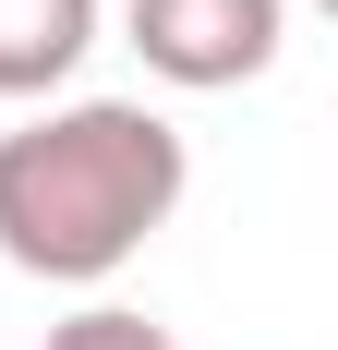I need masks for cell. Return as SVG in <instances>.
I'll use <instances>...</instances> for the list:
<instances>
[{
    "label": "cell",
    "mask_w": 338,
    "mask_h": 350,
    "mask_svg": "<svg viewBox=\"0 0 338 350\" xmlns=\"http://www.w3.org/2000/svg\"><path fill=\"white\" fill-rule=\"evenodd\" d=\"M97 49V0H0V97H61Z\"/></svg>",
    "instance_id": "cell-3"
},
{
    "label": "cell",
    "mask_w": 338,
    "mask_h": 350,
    "mask_svg": "<svg viewBox=\"0 0 338 350\" xmlns=\"http://www.w3.org/2000/svg\"><path fill=\"white\" fill-rule=\"evenodd\" d=\"M49 350H181V338L145 326V314H121V302H85L73 326H49Z\"/></svg>",
    "instance_id": "cell-4"
},
{
    "label": "cell",
    "mask_w": 338,
    "mask_h": 350,
    "mask_svg": "<svg viewBox=\"0 0 338 350\" xmlns=\"http://www.w3.org/2000/svg\"><path fill=\"white\" fill-rule=\"evenodd\" d=\"M121 25H133V49H145V72H157V85L218 97V85H254V72L278 61L290 0H133Z\"/></svg>",
    "instance_id": "cell-2"
},
{
    "label": "cell",
    "mask_w": 338,
    "mask_h": 350,
    "mask_svg": "<svg viewBox=\"0 0 338 350\" xmlns=\"http://www.w3.org/2000/svg\"><path fill=\"white\" fill-rule=\"evenodd\" d=\"M181 181L194 157L145 97H61L0 133V254L49 290H97L181 217Z\"/></svg>",
    "instance_id": "cell-1"
}]
</instances>
